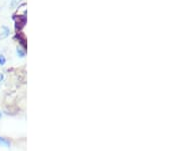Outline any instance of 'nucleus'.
<instances>
[{
	"mask_svg": "<svg viewBox=\"0 0 182 151\" xmlns=\"http://www.w3.org/2000/svg\"><path fill=\"white\" fill-rule=\"evenodd\" d=\"M3 78H4L3 75H2V74H0V82H1V81L3 80Z\"/></svg>",
	"mask_w": 182,
	"mask_h": 151,
	"instance_id": "6",
	"label": "nucleus"
},
{
	"mask_svg": "<svg viewBox=\"0 0 182 151\" xmlns=\"http://www.w3.org/2000/svg\"><path fill=\"white\" fill-rule=\"evenodd\" d=\"M5 63H6L5 57H4L3 55H0V65L3 66V65H5Z\"/></svg>",
	"mask_w": 182,
	"mask_h": 151,
	"instance_id": "4",
	"label": "nucleus"
},
{
	"mask_svg": "<svg viewBox=\"0 0 182 151\" xmlns=\"http://www.w3.org/2000/svg\"><path fill=\"white\" fill-rule=\"evenodd\" d=\"M1 117H2V114H1V113H0V118H1Z\"/></svg>",
	"mask_w": 182,
	"mask_h": 151,
	"instance_id": "7",
	"label": "nucleus"
},
{
	"mask_svg": "<svg viewBox=\"0 0 182 151\" xmlns=\"http://www.w3.org/2000/svg\"><path fill=\"white\" fill-rule=\"evenodd\" d=\"M10 30L7 26H2L1 30H0V39H5L9 35Z\"/></svg>",
	"mask_w": 182,
	"mask_h": 151,
	"instance_id": "1",
	"label": "nucleus"
},
{
	"mask_svg": "<svg viewBox=\"0 0 182 151\" xmlns=\"http://www.w3.org/2000/svg\"><path fill=\"white\" fill-rule=\"evenodd\" d=\"M21 0H11V6H15L16 4H18Z\"/></svg>",
	"mask_w": 182,
	"mask_h": 151,
	"instance_id": "5",
	"label": "nucleus"
},
{
	"mask_svg": "<svg viewBox=\"0 0 182 151\" xmlns=\"http://www.w3.org/2000/svg\"><path fill=\"white\" fill-rule=\"evenodd\" d=\"M16 53H17V55H18V56L20 57V58H23V57L25 56V51L23 50L21 48H17Z\"/></svg>",
	"mask_w": 182,
	"mask_h": 151,
	"instance_id": "3",
	"label": "nucleus"
},
{
	"mask_svg": "<svg viewBox=\"0 0 182 151\" xmlns=\"http://www.w3.org/2000/svg\"><path fill=\"white\" fill-rule=\"evenodd\" d=\"M0 146H4V147H9L10 143H9V141L6 140L5 138H2V137H0Z\"/></svg>",
	"mask_w": 182,
	"mask_h": 151,
	"instance_id": "2",
	"label": "nucleus"
}]
</instances>
